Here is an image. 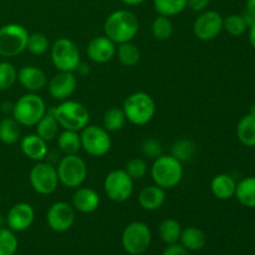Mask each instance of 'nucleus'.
I'll use <instances>...</instances> for the list:
<instances>
[{
	"label": "nucleus",
	"instance_id": "51",
	"mask_svg": "<svg viewBox=\"0 0 255 255\" xmlns=\"http://www.w3.org/2000/svg\"><path fill=\"white\" fill-rule=\"evenodd\" d=\"M254 244H255V237H254Z\"/></svg>",
	"mask_w": 255,
	"mask_h": 255
},
{
	"label": "nucleus",
	"instance_id": "14",
	"mask_svg": "<svg viewBox=\"0 0 255 255\" xmlns=\"http://www.w3.org/2000/svg\"><path fill=\"white\" fill-rule=\"evenodd\" d=\"M76 211L66 202H55L46 212V223L51 231L65 233L74 226Z\"/></svg>",
	"mask_w": 255,
	"mask_h": 255
},
{
	"label": "nucleus",
	"instance_id": "48",
	"mask_svg": "<svg viewBox=\"0 0 255 255\" xmlns=\"http://www.w3.org/2000/svg\"><path fill=\"white\" fill-rule=\"evenodd\" d=\"M249 114H252L253 116H255V104H253L251 106V110H249Z\"/></svg>",
	"mask_w": 255,
	"mask_h": 255
},
{
	"label": "nucleus",
	"instance_id": "28",
	"mask_svg": "<svg viewBox=\"0 0 255 255\" xmlns=\"http://www.w3.org/2000/svg\"><path fill=\"white\" fill-rule=\"evenodd\" d=\"M182 233V227L176 219H164L161 222L158 227V234L161 241L163 242L166 246H171V244H176L179 242Z\"/></svg>",
	"mask_w": 255,
	"mask_h": 255
},
{
	"label": "nucleus",
	"instance_id": "12",
	"mask_svg": "<svg viewBox=\"0 0 255 255\" xmlns=\"http://www.w3.org/2000/svg\"><path fill=\"white\" fill-rule=\"evenodd\" d=\"M104 189L111 201L126 202L133 193V179L125 169H114L105 178Z\"/></svg>",
	"mask_w": 255,
	"mask_h": 255
},
{
	"label": "nucleus",
	"instance_id": "18",
	"mask_svg": "<svg viewBox=\"0 0 255 255\" xmlns=\"http://www.w3.org/2000/svg\"><path fill=\"white\" fill-rule=\"evenodd\" d=\"M17 81L25 90L36 94L46 86L47 77L40 67L26 65L17 71Z\"/></svg>",
	"mask_w": 255,
	"mask_h": 255
},
{
	"label": "nucleus",
	"instance_id": "25",
	"mask_svg": "<svg viewBox=\"0 0 255 255\" xmlns=\"http://www.w3.org/2000/svg\"><path fill=\"white\" fill-rule=\"evenodd\" d=\"M237 137L243 146L255 147V116L248 114L239 120Z\"/></svg>",
	"mask_w": 255,
	"mask_h": 255
},
{
	"label": "nucleus",
	"instance_id": "8",
	"mask_svg": "<svg viewBox=\"0 0 255 255\" xmlns=\"http://www.w3.org/2000/svg\"><path fill=\"white\" fill-rule=\"evenodd\" d=\"M152 242V232L143 222H132L122 232V248L129 255H141L148 251Z\"/></svg>",
	"mask_w": 255,
	"mask_h": 255
},
{
	"label": "nucleus",
	"instance_id": "26",
	"mask_svg": "<svg viewBox=\"0 0 255 255\" xmlns=\"http://www.w3.org/2000/svg\"><path fill=\"white\" fill-rule=\"evenodd\" d=\"M36 134L41 137L42 139H45L46 142L52 141L57 137V134L60 133V125L56 121L55 116L52 115L51 110L46 112L44 115L41 120L36 124Z\"/></svg>",
	"mask_w": 255,
	"mask_h": 255
},
{
	"label": "nucleus",
	"instance_id": "24",
	"mask_svg": "<svg viewBox=\"0 0 255 255\" xmlns=\"http://www.w3.org/2000/svg\"><path fill=\"white\" fill-rule=\"evenodd\" d=\"M236 197L246 208H255V177H247L237 183Z\"/></svg>",
	"mask_w": 255,
	"mask_h": 255
},
{
	"label": "nucleus",
	"instance_id": "15",
	"mask_svg": "<svg viewBox=\"0 0 255 255\" xmlns=\"http://www.w3.org/2000/svg\"><path fill=\"white\" fill-rule=\"evenodd\" d=\"M6 226L15 233H20L32 226L35 219V211L31 204L20 202L14 204L6 214Z\"/></svg>",
	"mask_w": 255,
	"mask_h": 255
},
{
	"label": "nucleus",
	"instance_id": "7",
	"mask_svg": "<svg viewBox=\"0 0 255 255\" xmlns=\"http://www.w3.org/2000/svg\"><path fill=\"white\" fill-rule=\"evenodd\" d=\"M29 31L21 24L10 22L0 27V56L15 57L26 50Z\"/></svg>",
	"mask_w": 255,
	"mask_h": 255
},
{
	"label": "nucleus",
	"instance_id": "47",
	"mask_svg": "<svg viewBox=\"0 0 255 255\" xmlns=\"http://www.w3.org/2000/svg\"><path fill=\"white\" fill-rule=\"evenodd\" d=\"M4 224H6V218H4V217L0 214V228H2V227H4Z\"/></svg>",
	"mask_w": 255,
	"mask_h": 255
},
{
	"label": "nucleus",
	"instance_id": "20",
	"mask_svg": "<svg viewBox=\"0 0 255 255\" xmlns=\"http://www.w3.org/2000/svg\"><path fill=\"white\" fill-rule=\"evenodd\" d=\"M21 152L31 161L40 162L47 156V142L36 133L26 134L20 142Z\"/></svg>",
	"mask_w": 255,
	"mask_h": 255
},
{
	"label": "nucleus",
	"instance_id": "37",
	"mask_svg": "<svg viewBox=\"0 0 255 255\" xmlns=\"http://www.w3.org/2000/svg\"><path fill=\"white\" fill-rule=\"evenodd\" d=\"M50 49V41L47 36L42 32H34L29 35L26 50L32 55H44Z\"/></svg>",
	"mask_w": 255,
	"mask_h": 255
},
{
	"label": "nucleus",
	"instance_id": "5",
	"mask_svg": "<svg viewBox=\"0 0 255 255\" xmlns=\"http://www.w3.org/2000/svg\"><path fill=\"white\" fill-rule=\"evenodd\" d=\"M52 115L62 129L82 131L90 122V112L86 107L77 101L65 100L59 106L51 109Z\"/></svg>",
	"mask_w": 255,
	"mask_h": 255
},
{
	"label": "nucleus",
	"instance_id": "17",
	"mask_svg": "<svg viewBox=\"0 0 255 255\" xmlns=\"http://www.w3.org/2000/svg\"><path fill=\"white\" fill-rule=\"evenodd\" d=\"M77 87V79L74 72L59 71L49 81V92L57 101L69 100Z\"/></svg>",
	"mask_w": 255,
	"mask_h": 255
},
{
	"label": "nucleus",
	"instance_id": "10",
	"mask_svg": "<svg viewBox=\"0 0 255 255\" xmlns=\"http://www.w3.org/2000/svg\"><path fill=\"white\" fill-rule=\"evenodd\" d=\"M81 137V148L87 154L92 157H102L110 152L112 147L110 132L104 127L87 125L82 131H80Z\"/></svg>",
	"mask_w": 255,
	"mask_h": 255
},
{
	"label": "nucleus",
	"instance_id": "16",
	"mask_svg": "<svg viewBox=\"0 0 255 255\" xmlns=\"http://www.w3.org/2000/svg\"><path fill=\"white\" fill-rule=\"evenodd\" d=\"M116 44L106 35H100L90 40L86 47L87 57L95 64H106L116 55Z\"/></svg>",
	"mask_w": 255,
	"mask_h": 255
},
{
	"label": "nucleus",
	"instance_id": "31",
	"mask_svg": "<svg viewBox=\"0 0 255 255\" xmlns=\"http://www.w3.org/2000/svg\"><path fill=\"white\" fill-rule=\"evenodd\" d=\"M126 116L122 109L119 107H112L107 110L104 115L102 120V127L109 132H117L122 129V127L126 124Z\"/></svg>",
	"mask_w": 255,
	"mask_h": 255
},
{
	"label": "nucleus",
	"instance_id": "23",
	"mask_svg": "<svg viewBox=\"0 0 255 255\" xmlns=\"http://www.w3.org/2000/svg\"><path fill=\"white\" fill-rule=\"evenodd\" d=\"M181 246L184 247L189 252H199L206 247L207 237L202 229L197 227H188L186 229H182Z\"/></svg>",
	"mask_w": 255,
	"mask_h": 255
},
{
	"label": "nucleus",
	"instance_id": "9",
	"mask_svg": "<svg viewBox=\"0 0 255 255\" xmlns=\"http://www.w3.org/2000/svg\"><path fill=\"white\" fill-rule=\"evenodd\" d=\"M51 61L57 71L75 72L81 64V55L79 47L72 40L60 37L50 46Z\"/></svg>",
	"mask_w": 255,
	"mask_h": 255
},
{
	"label": "nucleus",
	"instance_id": "35",
	"mask_svg": "<svg viewBox=\"0 0 255 255\" xmlns=\"http://www.w3.org/2000/svg\"><path fill=\"white\" fill-rule=\"evenodd\" d=\"M19 242L15 232L9 228H0V255H15Z\"/></svg>",
	"mask_w": 255,
	"mask_h": 255
},
{
	"label": "nucleus",
	"instance_id": "44",
	"mask_svg": "<svg viewBox=\"0 0 255 255\" xmlns=\"http://www.w3.org/2000/svg\"><path fill=\"white\" fill-rule=\"evenodd\" d=\"M248 31H249V42H251L252 46L255 49V21L248 27Z\"/></svg>",
	"mask_w": 255,
	"mask_h": 255
},
{
	"label": "nucleus",
	"instance_id": "27",
	"mask_svg": "<svg viewBox=\"0 0 255 255\" xmlns=\"http://www.w3.org/2000/svg\"><path fill=\"white\" fill-rule=\"evenodd\" d=\"M57 147L64 154H77L81 149V137L77 131L64 129L57 134Z\"/></svg>",
	"mask_w": 255,
	"mask_h": 255
},
{
	"label": "nucleus",
	"instance_id": "39",
	"mask_svg": "<svg viewBox=\"0 0 255 255\" xmlns=\"http://www.w3.org/2000/svg\"><path fill=\"white\" fill-rule=\"evenodd\" d=\"M125 171L129 174V177L133 181H136V179H142L146 176L147 172H148V167H147V162L143 158L136 157V158H132L127 162Z\"/></svg>",
	"mask_w": 255,
	"mask_h": 255
},
{
	"label": "nucleus",
	"instance_id": "43",
	"mask_svg": "<svg viewBox=\"0 0 255 255\" xmlns=\"http://www.w3.org/2000/svg\"><path fill=\"white\" fill-rule=\"evenodd\" d=\"M242 16H243V19H244V21L247 22V25H248V27L251 26L252 24H253V22L255 21V14L254 12H252L251 10H248V9H246L243 11V14H241Z\"/></svg>",
	"mask_w": 255,
	"mask_h": 255
},
{
	"label": "nucleus",
	"instance_id": "21",
	"mask_svg": "<svg viewBox=\"0 0 255 255\" xmlns=\"http://www.w3.org/2000/svg\"><path fill=\"white\" fill-rule=\"evenodd\" d=\"M164 202H166V189L156 184L144 187L138 194V203L144 211H157L163 206Z\"/></svg>",
	"mask_w": 255,
	"mask_h": 255
},
{
	"label": "nucleus",
	"instance_id": "33",
	"mask_svg": "<svg viewBox=\"0 0 255 255\" xmlns=\"http://www.w3.org/2000/svg\"><path fill=\"white\" fill-rule=\"evenodd\" d=\"M196 144L187 138H181L172 144L171 154L179 162H189L196 154Z\"/></svg>",
	"mask_w": 255,
	"mask_h": 255
},
{
	"label": "nucleus",
	"instance_id": "42",
	"mask_svg": "<svg viewBox=\"0 0 255 255\" xmlns=\"http://www.w3.org/2000/svg\"><path fill=\"white\" fill-rule=\"evenodd\" d=\"M211 0H187V7L194 12H202L207 10Z\"/></svg>",
	"mask_w": 255,
	"mask_h": 255
},
{
	"label": "nucleus",
	"instance_id": "11",
	"mask_svg": "<svg viewBox=\"0 0 255 255\" xmlns=\"http://www.w3.org/2000/svg\"><path fill=\"white\" fill-rule=\"evenodd\" d=\"M29 181L32 189L42 196L52 194L60 184L56 168L52 164L42 161L37 162L32 167L29 174Z\"/></svg>",
	"mask_w": 255,
	"mask_h": 255
},
{
	"label": "nucleus",
	"instance_id": "6",
	"mask_svg": "<svg viewBox=\"0 0 255 255\" xmlns=\"http://www.w3.org/2000/svg\"><path fill=\"white\" fill-rule=\"evenodd\" d=\"M59 182L67 188H79L86 181L87 164L77 154H65L57 164Z\"/></svg>",
	"mask_w": 255,
	"mask_h": 255
},
{
	"label": "nucleus",
	"instance_id": "46",
	"mask_svg": "<svg viewBox=\"0 0 255 255\" xmlns=\"http://www.w3.org/2000/svg\"><path fill=\"white\" fill-rule=\"evenodd\" d=\"M246 9L251 10L252 12H254L255 14V0H247Z\"/></svg>",
	"mask_w": 255,
	"mask_h": 255
},
{
	"label": "nucleus",
	"instance_id": "40",
	"mask_svg": "<svg viewBox=\"0 0 255 255\" xmlns=\"http://www.w3.org/2000/svg\"><path fill=\"white\" fill-rule=\"evenodd\" d=\"M142 153L153 159L162 156L163 154V149H162L161 142L156 138L144 139L143 143H142Z\"/></svg>",
	"mask_w": 255,
	"mask_h": 255
},
{
	"label": "nucleus",
	"instance_id": "30",
	"mask_svg": "<svg viewBox=\"0 0 255 255\" xmlns=\"http://www.w3.org/2000/svg\"><path fill=\"white\" fill-rule=\"evenodd\" d=\"M20 139V125L14 117H4L0 121V141L5 144H14Z\"/></svg>",
	"mask_w": 255,
	"mask_h": 255
},
{
	"label": "nucleus",
	"instance_id": "19",
	"mask_svg": "<svg viewBox=\"0 0 255 255\" xmlns=\"http://www.w3.org/2000/svg\"><path fill=\"white\" fill-rule=\"evenodd\" d=\"M101 203L99 193L95 189L87 187H79L72 196V204L74 209L80 213L89 214L97 211Z\"/></svg>",
	"mask_w": 255,
	"mask_h": 255
},
{
	"label": "nucleus",
	"instance_id": "1",
	"mask_svg": "<svg viewBox=\"0 0 255 255\" xmlns=\"http://www.w3.org/2000/svg\"><path fill=\"white\" fill-rule=\"evenodd\" d=\"M139 30V21L136 14L129 10H116L107 16L104 31L115 44L128 42L136 37Z\"/></svg>",
	"mask_w": 255,
	"mask_h": 255
},
{
	"label": "nucleus",
	"instance_id": "38",
	"mask_svg": "<svg viewBox=\"0 0 255 255\" xmlns=\"http://www.w3.org/2000/svg\"><path fill=\"white\" fill-rule=\"evenodd\" d=\"M223 30L232 36H241L248 30V25L241 14H232L223 19Z\"/></svg>",
	"mask_w": 255,
	"mask_h": 255
},
{
	"label": "nucleus",
	"instance_id": "34",
	"mask_svg": "<svg viewBox=\"0 0 255 255\" xmlns=\"http://www.w3.org/2000/svg\"><path fill=\"white\" fill-rule=\"evenodd\" d=\"M151 31L154 39L158 40V41H166L173 34V24H172L171 19L168 16L158 15L152 21Z\"/></svg>",
	"mask_w": 255,
	"mask_h": 255
},
{
	"label": "nucleus",
	"instance_id": "22",
	"mask_svg": "<svg viewBox=\"0 0 255 255\" xmlns=\"http://www.w3.org/2000/svg\"><path fill=\"white\" fill-rule=\"evenodd\" d=\"M237 182L231 174L219 173L211 182V191L219 201H229L236 196Z\"/></svg>",
	"mask_w": 255,
	"mask_h": 255
},
{
	"label": "nucleus",
	"instance_id": "45",
	"mask_svg": "<svg viewBox=\"0 0 255 255\" xmlns=\"http://www.w3.org/2000/svg\"><path fill=\"white\" fill-rule=\"evenodd\" d=\"M121 1L128 6H137V5H141L142 2H144V0H121Z\"/></svg>",
	"mask_w": 255,
	"mask_h": 255
},
{
	"label": "nucleus",
	"instance_id": "36",
	"mask_svg": "<svg viewBox=\"0 0 255 255\" xmlns=\"http://www.w3.org/2000/svg\"><path fill=\"white\" fill-rule=\"evenodd\" d=\"M17 81V71L9 61H0V91H6Z\"/></svg>",
	"mask_w": 255,
	"mask_h": 255
},
{
	"label": "nucleus",
	"instance_id": "29",
	"mask_svg": "<svg viewBox=\"0 0 255 255\" xmlns=\"http://www.w3.org/2000/svg\"><path fill=\"white\" fill-rule=\"evenodd\" d=\"M117 57H119L120 62L127 67L136 66L141 59V52L137 45H134L132 41L122 42L119 44V47L116 50Z\"/></svg>",
	"mask_w": 255,
	"mask_h": 255
},
{
	"label": "nucleus",
	"instance_id": "2",
	"mask_svg": "<svg viewBox=\"0 0 255 255\" xmlns=\"http://www.w3.org/2000/svg\"><path fill=\"white\" fill-rule=\"evenodd\" d=\"M122 110L129 124L144 126L149 124L156 115V102L147 92H133L124 101Z\"/></svg>",
	"mask_w": 255,
	"mask_h": 255
},
{
	"label": "nucleus",
	"instance_id": "4",
	"mask_svg": "<svg viewBox=\"0 0 255 255\" xmlns=\"http://www.w3.org/2000/svg\"><path fill=\"white\" fill-rule=\"evenodd\" d=\"M47 112L46 105L42 97L29 92L17 100L12 106V117L20 126L34 127Z\"/></svg>",
	"mask_w": 255,
	"mask_h": 255
},
{
	"label": "nucleus",
	"instance_id": "49",
	"mask_svg": "<svg viewBox=\"0 0 255 255\" xmlns=\"http://www.w3.org/2000/svg\"><path fill=\"white\" fill-rule=\"evenodd\" d=\"M0 201H1V191H0Z\"/></svg>",
	"mask_w": 255,
	"mask_h": 255
},
{
	"label": "nucleus",
	"instance_id": "13",
	"mask_svg": "<svg viewBox=\"0 0 255 255\" xmlns=\"http://www.w3.org/2000/svg\"><path fill=\"white\" fill-rule=\"evenodd\" d=\"M224 17L216 10H204L199 12L193 24V32L201 41H212L223 30Z\"/></svg>",
	"mask_w": 255,
	"mask_h": 255
},
{
	"label": "nucleus",
	"instance_id": "41",
	"mask_svg": "<svg viewBox=\"0 0 255 255\" xmlns=\"http://www.w3.org/2000/svg\"><path fill=\"white\" fill-rule=\"evenodd\" d=\"M162 255H192L191 252L187 251L184 247H182L181 244H171V246H167V248L164 249Z\"/></svg>",
	"mask_w": 255,
	"mask_h": 255
},
{
	"label": "nucleus",
	"instance_id": "3",
	"mask_svg": "<svg viewBox=\"0 0 255 255\" xmlns=\"http://www.w3.org/2000/svg\"><path fill=\"white\" fill-rule=\"evenodd\" d=\"M151 177L154 184L163 189H172L183 178V164L172 154H162L154 158L151 167Z\"/></svg>",
	"mask_w": 255,
	"mask_h": 255
},
{
	"label": "nucleus",
	"instance_id": "52",
	"mask_svg": "<svg viewBox=\"0 0 255 255\" xmlns=\"http://www.w3.org/2000/svg\"><path fill=\"white\" fill-rule=\"evenodd\" d=\"M141 255H144V254H141Z\"/></svg>",
	"mask_w": 255,
	"mask_h": 255
},
{
	"label": "nucleus",
	"instance_id": "50",
	"mask_svg": "<svg viewBox=\"0 0 255 255\" xmlns=\"http://www.w3.org/2000/svg\"><path fill=\"white\" fill-rule=\"evenodd\" d=\"M0 96H1V91H0Z\"/></svg>",
	"mask_w": 255,
	"mask_h": 255
},
{
	"label": "nucleus",
	"instance_id": "32",
	"mask_svg": "<svg viewBox=\"0 0 255 255\" xmlns=\"http://www.w3.org/2000/svg\"><path fill=\"white\" fill-rule=\"evenodd\" d=\"M153 7L158 15L176 16L187 7V0H153Z\"/></svg>",
	"mask_w": 255,
	"mask_h": 255
}]
</instances>
